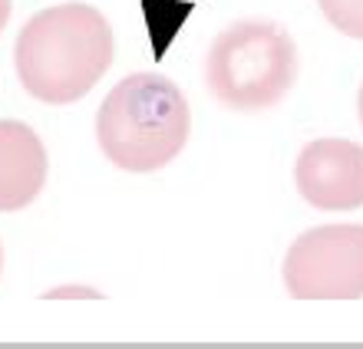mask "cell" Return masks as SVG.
Segmentation results:
<instances>
[{
    "mask_svg": "<svg viewBox=\"0 0 363 349\" xmlns=\"http://www.w3.org/2000/svg\"><path fill=\"white\" fill-rule=\"evenodd\" d=\"M13 67L33 99L77 103L113 67V27L103 10L79 0L40 10L20 30Z\"/></svg>",
    "mask_w": 363,
    "mask_h": 349,
    "instance_id": "obj_1",
    "label": "cell"
},
{
    "mask_svg": "<svg viewBox=\"0 0 363 349\" xmlns=\"http://www.w3.org/2000/svg\"><path fill=\"white\" fill-rule=\"evenodd\" d=\"M191 132L189 103L182 89L159 73L119 79L99 105L96 139L116 168L159 171L185 149Z\"/></svg>",
    "mask_w": 363,
    "mask_h": 349,
    "instance_id": "obj_2",
    "label": "cell"
},
{
    "mask_svg": "<svg viewBox=\"0 0 363 349\" xmlns=\"http://www.w3.org/2000/svg\"><path fill=\"white\" fill-rule=\"evenodd\" d=\"M297 79V43L274 20H238L215 37L205 57V83L221 105L261 113L291 93Z\"/></svg>",
    "mask_w": 363,
    "mask_h": 349,
    "instance_id": "obj_3",
    "label": "cell"
},
{
    "mask_svg": "<svg viewBox=\"0 0 363 349\" xmlns=\"http://www.w3.org/2000/svg\"><path fill=\"white\" fill-rule=\"evenodd\" d=\"M284 287L294 300H360L363 224L304 231L284 257Z\"/></svg>",
    "mask_w": 363,
    "mask_h": 349,
    "instance_id": "obj_4",
    "label": "cell"
},
{
    "mask_svg": "<svg viewBox=\"0 0 363 349\" xmlns=\"http://www.w3.org/2000/svg\"><path fill=\"white\" fill-rule=\"evenodd\" d=\"M297 191L311 208L354 211L363 205V145L350 139L307 142L297 155Z\"/></svg>",
    "mask_w": 363,
    "mask_h": 349,
    "instance_id": "obj_5",
    "label": "cell"
},
{
    "mask_svg": "<svg viewBox=\"0 0 363 349\" xmlns=\"http://www.w3.org/2000/svg\"><path fill=\"white\" fill-rule=\"evenodd\" d=\"M47 149L27 122L0 119V211L33 205L47 185Z\"/></svg>",
    "mask_w": 363,
    "mask_h": 349,
    "instance_id": "obj_6",
    "label": "cell"
},
{
    "mask_svg": "<svg viewBox=\"0 0 363 349\" xmlns=\"http://www.w3.org/2000/svg\"><path fill=\"white\" fill-rule=\"evenodd\" d=\"M317 4L344 37L363 40V0H317Z\"/></svg>",
    "mask_w": 363,
    "mask_h": 349,
    "instance_id": "obj_7",
    "label": "cell"
},
{
    "mask_svg": "<svg viewBox=\"0 0 363 349\" xmlns=\"http://www.w3.org/2000/svg\"><path fill=\"white\" fill-rule=\"evenodd\" d=\"M10 10H13V0H0V30L7 27V20H10Z\"/></svg>",
    "mask_w": 363,
    "mask_h": 349,
    "instance_id": "obj_8",
    "label": "cell"
},
{
    "mask_svg": "<svg viewBox=\"0 0 363 349\" xmlns=\"http://www.w3.org/2000/svg\"><path fill=\"white\" fill-rule=\"evenodd\" d=\"M357 109H360V125H363V86H360V99H357Z\"/></svg>",
    "mask_w": 363,
    "mask_h": 349,
    "instance_id": "obj_9",
    "label": "cell"
},
{
    "mask_svg": "<svg viewBox=\"0 0 363 349\" xmlns=\"http://www.w3.org/2000/svg\"><path fill=\"white\" fill-rule=\"evenodd\" d=\"M0 270H4V247H0Z\"/></svg>",
    "mask_w": 363,
    "mask_h": 349,
    "instance_id": "obj_10",
    "label": "cell"
}]
</instances>
